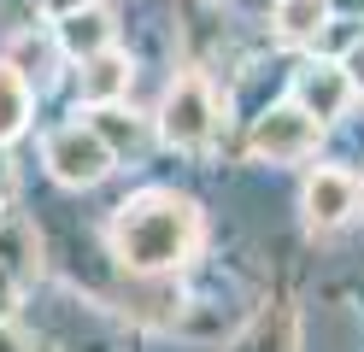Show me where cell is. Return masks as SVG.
<instances>
[{
	"instance_id": "cell-10",
	"label": "cell",
	"mask_w": 364,
	"mask_h": 352,
	"mask_svg": "<svg viewBox=\"0 0 364 352\" xmlns=\"http://www.w3.org/2000/svg\"><path fill=\"white\" fill-rule=\"evenodd\" d=\"M24 124H30V77L0 59V147L12 135H24Z\"/></svg>"
},
{
	"instance_id": "cell-5",
	"label": "cell",
	"mask_w": 364,
	"mask_h": 352,
	"mask_svg": "<svg viewBox=\"0 0 364 352\" xmlns=\"http://www.w3.org/2000/svg\"><path fill=\"white\" fill-rule=\"evenodd\" d=\"M300 206H306V223L311 229H341L358 211V182L347 171H311Z\"/></svg>"
},
{
	"instance_id": "cell-9",
	"label": "cell",
	"mask_w": 364,
	"mask_h": 352,
	"mask_svg": "<svg viewBox=\"0 0 364 352\" xmlns=\"http://www.w3.org/2000/svg\"><path fill=\"white\" fill-rule=\"evenodd\" d=\"M59 47L71 59H95V53H106L112 47V23H106V12H77V18H59Z\"/></svg>"
},
{
	"instance_id": "cell-11",
	"label": "cell",
	"mask_w": 364,
	"mask_h": 352,
	"mask_svg": "<svg viewBox=\"0 0 364 352\" xmlns=\"http://www.w3.org/2000/svg\"><path fill=\"white\" fill-rule=\"evenodd\" d=\"M329 23V0H277V30L282 41H317Z\"/></svg>"
},
{
	"instance_id": "cell-6",
	"label": "cell",
	"mask_w": 364,
	"mask_h": 352,
	"mask_svg": "<svg viewBox=\"0 0 364 352\" xmlns=\"http://www.w3.org/2000/svg\"><path fill=\"white\" fill-rule=\"evenodd\" d=\"M353 100V82H347V65H323L317 59L306 77H300V106L317 117V124H329V117H341Z\"/></svg>"
},
{
	"instance_id": "cell-12",
	"label": "cell",
	"mask_w": 364,
	"mask_h": 352,
	"mask_svg": "<svg viewBox=\"0 0 364 352\" xmlns=\"http://www.w3.org/2000/svg\"><path fill=\"white\" fill-rule=\"evenodd\" d=\"M88 6H95V0H36V12H48V18H77Z\"/></svg>"
},
{
	"instance_id": "cell-2",
	"label": "cell",
	"mask_w": 364,
	"mask_h": 352,
	"mask_svg": "<svg viewBox=\"0 0 364 352\" xmlns=\"http://www.w3.org/2000/svg\"><path fill=\"white\" fill-rule=\"evenodd\" d=\"M159 135H165L171 147H182V153L212 147V135H218V100H212V88L200 77L171 82L165 106H159Z\"/></svg>"
},
{
	"instance_id": "cell-8",
	"label": "cell",
	"mask_w": 364,
	"mask_h": 352,
	"mask_svg": "<svg viewBox=\"0 0 364 352\" xmlns=\"http://www.w3.org/2000/svg\"><path fill=\"white\" fill-rule=\"evenodd\" d=\"M0 265L18 282H30L41 270V241H36V229L18 218V211H0Z\"/></svg>"
},
{
	"instance_id": "cell-16",
	"label": "cell",
	"mask_w": 364,
	"mask_h": 352,
	"mask_svg": "<svg viewBox=\"0 0 364 352\" xmlns=\"http://www.w3.org/2000/svg\"><path fill=\"white\" fill-rule=\"evenodd\" d=\"M6 182H12V164H6V153H0V194H6Z\"/></svg>"
},
{
	"instance_id": "cell-3",
	"label": "cell",
	"mask_w": 364,
	"mask_h": 352,
	"mask_svg": "<svg viewBox=\"0 0 364 352\" xmlns=\"http://www.w3.org/2000/svg\"><path fill=\"white\" fill-rule=\"evenodd\" d=\"M41 159H48V171L53 182L65 188H95L106 171H112V147H106V135L95 124H65L48 135V147H41Z\"/></svg>"
},
{
	"instance_id": "cell-13",
	"label": "cell",
	"mask_w": 364,
	"mask_h": 352,
	"mask_svg": "<svg viewBox=\"0 0 364 352\" xmlns=\"http://www.w3.org/2000/svg\"><path fill=\"white\" fill-rule=\"evenodd\" d=\"M347 65V82H353V94H364V41H353V53L341 59Z\"/></svg>"
},
{
	"instance_id": "cell-7",
	"label": "cell",
	"mask_w": 364,
	"mask_h": 352,
	"mask_svg": "<svg viewBox=\"0 0 364 352\" xmlns=\"http://www.w3.org/2000/svg\"><path fill=\"white\" fill-rule=\"evenodd\" d=\"M77 88H82L88 106H118L124 94H129V59L118 53V47H106V53H95V59H82Z\"/></svg>"
},
{
	"instance_id": "cell-4",
	"label": "cell",
	"mask_w": 364,
	"mask_h": 352,
	"mask_svg": "<svg viewBox=\"0 0 364 352\" xmlns=\"http://www.w3.org/2000/svg\"><path fill=\"white\" fill-rule=\"evenodd\" d=\"M317 129H323V124H317L300 100H294V106H270L253 124V153L259 159H277V164L282 159H306L317 147Z\"/></svg>"
},
{
	"instance_id": "cell-15",
	"label": "cell",
	"mask_w": 364,
	"mask_h": 352,
	"mask_svg": "<svg viewBox=\"0 0 364 352\" xmlns=\"http://www.w3.org/2000/svg\"><path fill=\"white\" fill-rule=\"evenodd\" d=\"M0 352H30L24 341H18V335H12V323H6V317H0Z\"/></svg>"
},
{
	"instance_id": "cell-1",
	"label": "cell",
	"mask_w": 364,
	"mask_h": 352,
	"mask_svg": "<svg viewBox=\"0 0 364 352\" xmlns=\"http://www.w3.org/2000/svg\"><path fill=\"white\" fill-rule=\"evenodd\" d=\"M200 241V211L171 194V188H147L118 206L112 218V247H118L124 270L135 276H165L176 265H188V252Z\"/></svg>"
},
{
	"instance_id": "cell-14",
	"label": "cell",
	"mask_w": 364,
	"mask_h": 352,
	"mask_svg": "<svg viewBox=\"0 0 364 352\" xmlns=\"http://www.w3.org/2000/svg\"><path fill=\"white\" fill-rule=\"evenodd\" d=\"M12 305H18V276L0 265V317H12Z\"/></svg>"
}]
</instances>
